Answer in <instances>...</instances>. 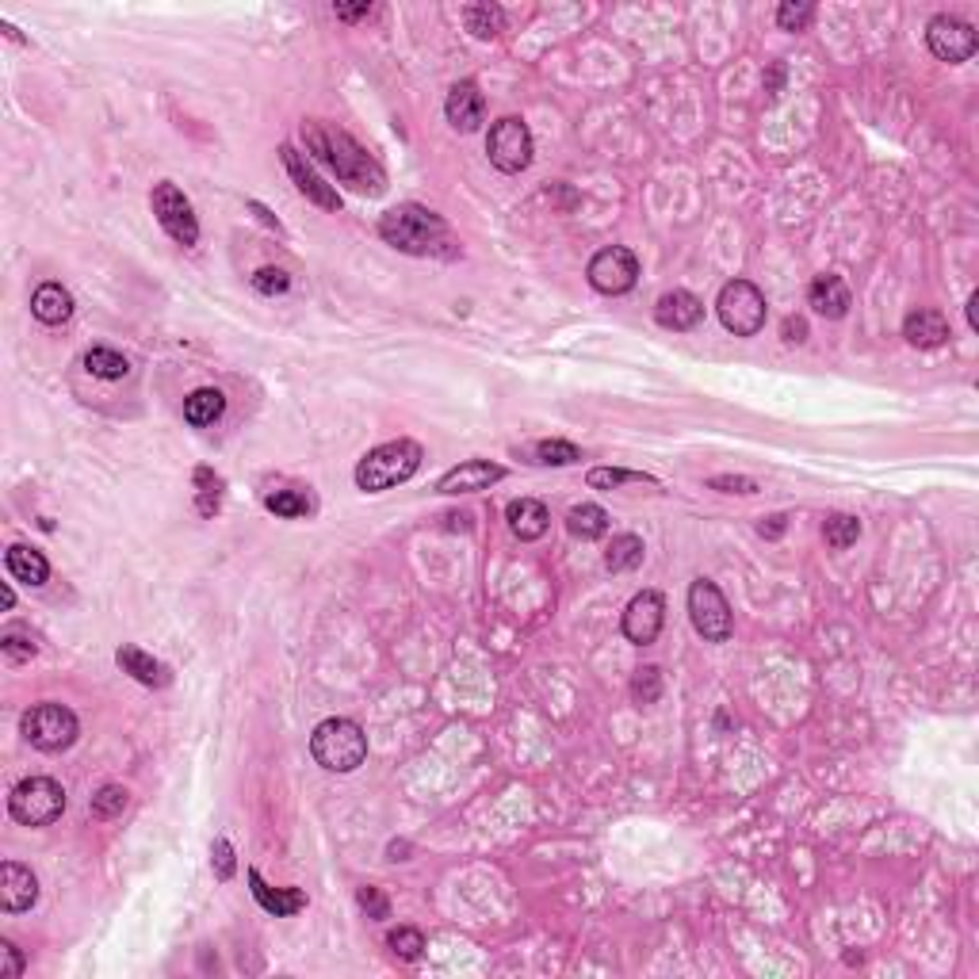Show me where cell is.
Here are the masks:
<instances>
[{
  "instance_id": "obj_15",
  "label": "cell",
  "mask_w": 979,
  "mask_h": 979,
  "mask_svg": "<svg viewBox=\"0 0 979 979\" xmlns=\"http://www.w3.org/2000/svg\"><path fill=\"white\" fill-rule=\"evenodd\" d=\"M505 479V467L501 463H490V459H467L452 471H444L436 490L440 494H479V490H490L494 482Z\"/></svg>"
},
{
  "instance_id": "obj_41",
  "label": "cell",
  "mask_w": 979,
  "mask_h": 979,
  "mask_svg": "<svg viewBox=\"0 0 979 979\" xmlns=\"http://www.w3.org/2000/svg\"><path fill=\"white\" fill-rule=\"evenodd\" d=\"M0 651H4V658H8V662H31L39 647H35L27 635H20V631H8V635L0 639Z\"/></svg>"
},
{
  "instance_id": "obj_44",
  "label": "cell",
  "mask_w": 979,
  "mask_h": 979,
  "mask_svg": "<svg viewBox=\"0 0 979 979\" xmlns=\"http://www.w3.org/2000/svg\"><path fill=\"white\" fill-rule=\"evenodd\" d=\"M23 968H27V960H23L20 949L12 941H0V979H20Z\"/></svg>"
},
{
  "instance_id": "obj_5",
  "label": "cell",
  "mask_w": 979,
  "mask_h": 979,
  "mask_svg": "<svg viewBox=\"0 0 979 979\" xmlns=\"http://www.w3.org/2000/svg\"><path fill=\"white\" fill-rule=\"evenodd\" d=\"M8 811L23 827H50L66 811V788L58 781H50V777H27V781L12 788Z\"/></svg>"
},
{
  "instance_id": "obj_51",
  "label": "cell",
  "mask_w": 979,
  "mask_h": 979,
  "mask_svg": "<svg viewBox=\"0 0 979 979\" xmlns=\"http://www.w3.org/2000/svg\"><path fill=\"white\" fill-rule=\"evenodd\" d=\"M968 326L979 329V295H972V299H968Z\"/></svg>"
},
{
  "instance_id": "obj_40",
  "label": "cell",
  "mask_w": 979,
  "mask_h": 979,
  "mask_svg": "<svg viewBox=\"0 0 979 979\" xmlns=\"http://www.w3.org/2000/svg\"><path fill=\"white\" fill-rule=\"evenodd\" d=\"M811 12H815V8H811L807 0H800V4H796V0H784L781 8H777V27H781V31H804L807 20H811Z\"/></svg>"
},
{
  "instance_id": "obj_29",
  "label": "cell",
  "mask_w": 979,
  "mask_h": 979,
  "mask_svg": "<svg viewBox=\"0 0 979 979\" xmlns=\"http://www.w3.org/2000/svg\"><path fill=\"white\" fill-rule=\"evenodd\" d=\"M463 20H467V31L475 39H498L501 31H505V12H501L498 4H467Z\"/></svg>"
},
{
  "instance_id": "obj_8",
  "label": "cell",
  "mask_w": 979,
  "mask_h": 979,
  "mask_svg": "<svg viewBox=\"0 0 979 979\" xmlns=\"http://www.w3.org/2000/svg\"><path fill=\"white\" fill-rule=\"evenodd\" d=\"M689 620H693L697 635H704L708 643H727L731 631H735L727 597H723L716 582H708V578H697V582L689 586Z\"/></svg>"
},
{
  "instance_id": "obj_3",
  "label": "cell",
  "mask_w": 979,
  "mask_h": 979,
  "mask_svg": "<svg viewBox=\"0 0 979 979\" xmlns=\"http://www.w3.org/2000/svg\"><path fill=\"white\" fill-rule=\"evenodd\" d=\"M421 444L417 440H387L379 448H371L368 456L356 463V486L364 494H379L391 490L398 482H410L421 471Z\"/></svg>"
},
{
  "instance_id": "obj_19",
  "label": "cell",
  "mask_w": 979,
  "mask_h": 979,
  "mask_svg": "<svg viewBox=\"0 0 979 979\" xmlns=\"http://www.w3.org/2000/svg\"><path fill=\"white\" fill-rule=\"evenodd\" d=\"M807 303L815 314H823L830 322H838V318H846L853 299H849V287L838 276H819V280L807 287Z\"/></svg>"
},
{
  "instance_id": "obj_4",
  "label": "cell",
  "mask_w": 979,
  "mask_h": 979,
  "mask_svg": "<svg viewBox=\"0 0 979 979\" xmlns=\"http://www.w3.org/2000/svg\"><path fill=\"white\" fill-rule=\"evenodd\" d=\"M310 754L329 773H352L368 758V735L352 719H322L310 735Z\"/></svg>"
},
{
  "instance_id": "obj_42",
  "label": "cell",
  "mask_w": 979,
  "mask_h": 979,
  "mask_svg": "<svg viewBox=\"0 0 979 979\" xmlns=\"http://www.w3.org/2000/svg\"><path fill=\"white\" fill-rule=\"evenodd\" d=\"M211 869H215L218 880H230V876H234V869H238L234 846H230L226 838H215V846H211Z\"/></svg>"
},
{
  "instance_id": "obj_43",
  "label": "cell",
  "mask_w": 979,
  "mask_h": 979,
  "mask_svg": "<svg viewBox=\"0 0 979 979\" xmlns=\"http://www.w3.org/2000/svg\"><path fill=\"white\" fill-rule=\"evenodd\" d=\"M253 287H257L261 295H283V291L291 287V276H287L283 268H261V272L253 276Z\"/></svg>"
},
{
  "instance_id": "obj_9",
  "label": "cell",
  "mask_w": 979,
  "mask_h": 979,
  "mask_svg": "<svg viewBox=\"0 0 979 979\" xmlns=\"http://www.w3.org/2000/svg\"><path fill=\"white\" fill-rule=\"evenodd\" d=\"M486 153L494 161V169L501 173H524L532 165V131L528 123L517 119V115H505L490 127V138H486Z\"/></svg>"
},
{
  "instance_id": "obj_7",
  "label": "cell",
  "mask_w": 979,
  "mask_h": 979,
  "mask_svg": "<svg viewBox=\"0 0 979 979\" xmlns=\"http://www.w3.org/2000/svg\"><path fill=\"white\" fill-rule=\"evenodd\" d=\"M77 731L81 723L77 716L69 712L66 704H35L27 716H23V739L31 742L35 750H46V754H58V750H69L77 742Z\"/></svg>"
},
{
  "instance_id": "obj_24",
  "label": "cell",
  "mask_w": 979,
  "mask_h": 979,
  "mask_svg": "<svg viewBox=\"0 0 979 979\" xmlns=\"http://www.w3.org/2000/svg\"><path fill=\"white\" fill-rule=\"evenodd\" d=\"M249 888H253V895H257V903H261L264 911L276 914V918L306 907V895L299 888H272V884H264V876L257 869H249Z\"/></svg>"
},
{
  "instance_id": "obj_13",
  "label": "cell",
  "mask_w": 979,
  "mask_h": 979,
  "mask_svg": "<svg viewBox=\"0 0 979 979\" xmlns=\"http://www.w3.org/2000/svg\"><path fill=\"white\" fill-rule=\"evenodd\" d=\"M662 624H666V601H662V593L658 589H643V593H635L628 601L620 628H624V635H628L631 643L651 647L654 639L662 635Z\"/></svg>"
},
{
  "instance_id": "obj_50",
  "label": "cell",
  "mask_w": 979,
  "mask_h": 979,
  "mask_svg": "<svg viewBox=\"0 0 979 979\" xmlns=\"http://www.w3.org/2000/svg\"><path fill=\"white\" fill-rule=\"evenodd\" d=\"M249 211H253V215H257V218H261V222H264V226H272V230H280V222H276V218H272V215H268V211H264V207H261V203H249Z\"/></svg>"
},
{
  "instance_id": "obj_37",
  "label": "cell",
  "mask_w": 979,
  "mask_h": 979,
  "mask_svg": "<svg viewBox=\"0 0 979 979\" xmlns=\"http://www.w3.org/2000/svg\"><path fill=\"white\" fill-rule=\"evenodd\" d=\"M123 807H127V788H119V784H104L92 796V815L96 819H115V815H123Z\"/></svg>"
},
{
  "instance_id": "obj_14",
  "label": "cell",
  "mask_w": 979,
  "mask_h": 979,
  "mask_svg": "<svg viewBox=\"0 0 979 979\" xmlns=\"http://www.w3.org/2000/svg\"><path fill=\"white\" fill-rule=\"evenodd\" d=\"M280 161H283V169H287V176H291V184H295L310 203H318L322 211H341L337 188L318 176V169L306 161V153H299L295 146H280Z\"/></svg>"
},
{
  "instance_id": "obj_23",
  "label": "cell",
  "mask_w": 979,
  "mask_h": 979,
  "mask_svg": "<svg viewBox=\"0 0 979 979\" xmlns=\"http://www.w3.org/2000/svg\"><path fill=\"white\" fill-rule=\"evenodd\" d=\"M31 314L43 322V326H62L73 314V295H69L62 283H39L35 295H31Z\"/></svg>"
},
{
  "instance_id": "obj_11",
  "label": "cell",
  "mask_w": 979,
  "mask_h": 979,
  "mask_svg": "<svg viewBox=\"0 0 979 979\" xmlns=\"http://www.w3.org/2000/svg\"><path fill=\"white\" fill-rule=\"evenodd\" d=\"M586 276L601 295H628L631 287L639 283V261L624 245H609V249H601L589 261Z\"/></svg>"
},
{
  "instance_id": "obj_28",
  "label": "cell",
  "mask_w": 979,
  "mask_h": 979,
  "mask_svg": "<svg viewBox=\"0 0 979 979\" xmlns=\"http://www.w3.org/2000/svg\"><path fill=\"white\" fill-rule=\"evenodd\" d=\"M643 555H647L643 540L624 532V536H612L609 551H605V566H609L612 574H624V570H635V566L643 563Z\"/></svg>"
},
{
  "instance_id": "obj_32",
  "label": "cell",
  "mask_w": 979,
  "mask_h": 979,
  "mask_svg": "<svg viewBox=\"0 0 979 979\" xmlns=\"http://www.w3.org/2000/svg\"><path fill=\"white\" fill-rule=\"evenodd\" d=\"M196 486H199L196 509L203 513V517H215L218 505H222V479H218L211 467H199V471H196Z\"/></svg>"
},
{
  "instance_id": "obj_38",
  "label": "cell",
  "mask_w": 979,
  "mask_h": 979,
  "mask_svg": "<svg viewBox=\"0 0 979 979\" xmlns=\"http://www.w3.org/2000/svg\"><path fill=\"white\" fill-rule=\"evenodd\" d=\"M387 945H391L394 957L417 960L421 957V949H425V937H421V930H414V926H398V930L387 934Z\"/></svg>"
},
{
  "instance_id": "obj_10",
  "label": "cell",
  "mask_w": 979,
  "mask_h": 979,
  "mask_svg": "<svg viewBox=\"0 0 979 979\" xmlns=\"http://www.w3.org/2000/svg\"><path fill=\"white\" fill-rule=\"evenodd\" d=\"M150 203H153V215H157V222H161V230H165L176 245H196V241H199L196 211H192L188 196H184L176 184L161 180V184L153 188Z\"/></svg>"
},
{
  "instance_id": "obj_1",
  "label": "cell",
  "mask_w": 979,
  "mask_h": 979,
  "mask_svg": "<svg viewBox=\"0 0 979 979\" xmlns=\"http://www.w3.org/2000/svg\"><path fill=\"white\" fill-rule=\"evenodd\" d=\"M303 142H306V150L314 153L322 165H329L333 176H337L341 184H349L352 192H360V196H383V192H387V173H383V165H379V161H375L349 131L329 127V123H322V119H306Z\"/></svg>"
},
{
  "instance_id": "obj_20",
  "label": "cell",
  "mask_w": 979,
  "mask_h": 979,
  "mask_svg": "<svg viewBox=\"0 0 979 979\" xmlns=\"http://www.w3.org/2000/svg\"><path fill=\"white\" fill-rule=\"evenodd\" d=\"M505 521H509V528H513V536H521V540H540L547 528H551V513H547L544 501L517 498V501H509Z\"/></svg>"
},
{
  "instance_id": "obj_17",
  "label": "cell",
  "mask_w": 979,
  "mask_h": 979,
  "mask_svg": "<svg viewBox=\"0 0 979 979\" xmlns=\"http://www.w3.org/2000/svg\"><path fill=\"white\" fill-rule=\"evenodd\" d=\"M700 318H704V303H700L693 291H666L658 303H654V322L662 329H674V333H685V329L700 326Z\"/></svg>"
},
{
  "instance_id": "obj_35",
  "label": "cell",
  "mask_w": 979,
  "mask_h": 979,
  "mask_svg": "<svg viewBox=\"0 0 979 979\" xmlns=\"http://www.w3.org/2000/svg\"><path fill=\"white\" fill-rule=\"evenodd\" d=\"M631 697L635 704H654L662 697V670L658 666H639L631 677Z\"/></svg>"
},
{
  "instance_id": "obj_31",
  "label": "cell",
  "mask_w": 979,
  "mask_h": 979,
  "mask_svg": "<svg viewBox=\"0 0 979 979\" xmlns=\"http://www.w3.org/2000/svg\"><path fill=\"white\" fill-rule=\"evenodd\" d=\"M823 536H827V544L834 551H846V547L857 544V536H861V521L857 517H849V513H830L827 524H823Z\"/></svg>"
},
{
  "instance_id": "obj_47",
  "label": "cell",
  "mask_w": 979,
  "mask_h": 979,
  "mask_svg": "<svg viewBox=\"0 0 979 979\" xmlns=\"http://www.w3.org/2000/svg\"><path fill=\"white\" fill-rule=\"evenodd\" d=\"M784 528H788V517H784V513H773V517H762V524H758V532H762L765 540H777V536H781Z\"/></svg>"
},
{
  "instance_id": "obj_12",
  "label": "cell",
  "mask_w": 979,
  "mask_h": 979,
  "mask_svg": "<svg viewBox=\"0 0 979 979\" xmlns=\"http://www.w3.org/2000/svg\"><path fill=\"white\" fill-rule=\"evenodd\" d=\"M926 43L934 50V58L957 66V62H968L979 50V35L957 16H934L930 27H926Z\"/></svg>"
},
{
  "instance_id": "obj_36",
  "label": "cell",
  "mask_w": 979,
  "mask_h": 979,
  "mask_svg": "<svg viewBox=\"0 0 979 979\" xmlns=\"http://www.w3.org/2000/svg\"><path fill=\"white\" fill-rule=\"evenodd\" d=\"M264 505L276 513V517H306L310 513V498L299 494V490H276V494H268Z\"/></svg>"
},
{
  "instance_id": "obj_52",
  "label": "cell",
  "mask_w": 979,
  "mask_h": 979,
  "mask_svg": "<svg viewBox=\"0 0 979 979\" xmlns=\"http://www.w3.org/2000/svg\"><path fill=\"white\" fill-rule=\"evenodd\" d=\"M387 853H391V861H406L410 846H406V842H391V849H387Z\"/></svg>"
},
{
  "instance_id": "obj_27",
  "label": "cell",
  "mask_w": 979,
  "mask_h": 979,
  "mask_svg": "<svg viewBox=\"0 0 979 979\" xmlns=\"http://www.w3.org/2000/svg\"><path fill=\"white\" fill-rule=\"evenodd\" d=\"M566 528L574 536H582V540H601L609 532V513L601 505H574L566 513Z\"/></svg>"
},
{
  "instance_id": "obj_49",
  "label": "cell",
  "mask_w": 979,
  "mask_h": 979,
  "mask_svg": "<svg viewBox=\"0 0 979 979\" xmlns=\"http://www.w3.org/2000/svg\"><path fill=\"white\" fill-rule=\"evenodd\" d=\"M781 81H784V66H773L769 73H765V92H773V96H777Z\"/></svg>"
},
{
  "instance_id": "obj_48",
  "label": "cell",
  "mask_w": 979,
  "mask_h": 979,
  "mask_svg": "<svg viewBox=\"0 0 979 979\" xmlns=\"http://www.w3.org/2000/svg\"><path fill=\"white\" fill-rule=\"evenodd\" d=\"M333 12H337V20H360L371 12V4H337Z\"/></svg>"
},
{
  "instance_id": "obj_33",
  "label": "cell",
  "mask_w": 979,
  "mask_h": 979,
  "mask_svg": "<svg viewBox=\"0 0 979 979\" xmlns=\"http://www.w3.org/2000/svg\"><path fill=\"white\" fill-rule=\"evenodd\" d=\"M586 482L593 490H616V486H628V482H654L643 471H624V467H593L586 475Z\"/></svg>"
},
{
  "instance_id": "obj_2",
  "label": "cell",
  "mask_w": 979,
  "mask_h": 979,
  "mask_svg": "<svg viewBox=\"0 0 979 979\" xmlns=\"http://www.w3.org/2000/svg\"><path fill=\"white\" fill-rule=\"evenodd\" d=\"M379 238L394 245L398 253H410V257H456V249H452L456 241L448 234V222L421 203L391 207L379 218Z\"/></svg>"
},
{
  "instance_id": "obj_46",
  "label": "cell",
  "mask_w": 979,
  "mask_h": 979,
  "mask_svg": "<svg viewBox=\"0 0 979 979\" xmlns=\"http://www.w3.org/2000/svg\"><path fill=\"white\" fill-rule=\"evenodd\" d=\"M781 333H784V341H788V345H804V341H807V322L792 314V318H784Z\"/></svg>"
},
{
  "instance_id": "obj_30",
  "label": "cell",
  "mask_w": 979,
  "mask_h": 979,
  "mask_svg": "<svg viewBox=\"0 0 979 979\" xmlns=\"http://www.w3.org/2000/svg\"><path fill=\"white\" fill-rule=\"evenodd\" d=\"M85 368L96 375V379H123L127 371H131V360L123 356V352L115 349H104V345H96V349L85 352Z\"/></svg>"
},
{
  "instance_id": "obj_26",
  "label": "cell",
  "mask_w": 979,
  "mask_h": 979,
  "mask_svg": "<svg viewBox=\"0 0 979 979\" xmlns=\"http://www.w3.org/2000/svg\"><path fill=\"white\" fill-rule=\"evenodd\" d=\"M222 410H226V398L215 387H203V391H192L184 398V421L196 425V429L215 425L218 417H222Z\"/></svg>"
},
{
  "instance_id": "obj_39",
  "label": "cell",
  "mask_w": 979,
  "mask_h": 979,
  "mask_svg": "<svg viewBox=\"0 0 979 979\" xmlns=\"http://www.w3.org/2000/svg\"><path fill=\"white\" fill-rule=\"evenodd\" d=\"M356 903H360V911L368 914L371 922H383V918H391V899L383 895V888H375V884H364V888H356Z\"/></svg>"
},
{
  "instance_id": "obj_22",
  "label": "cell",
  "mask_w": 979,
  "mask_h": 979,
  "mask_svg": "<svg viewBox=\"0 0 979 979\" xmlns=\"http://www.w3.org/2000/svg\"><path fill=\"white\" fill-rule=\"evenodd\" d=\"M903 337L914 349H941L949 341V322L937 310H911L903 322Z\"/></svg>"
},
{
  "instance_id": "obj_21",
  "label": "cell",
  "mask_w": 979,
  "mask_h": 979,
  "mask_svg": "<svg viewBox=\"0 0 979 979\" xmlns=\"http://www.w3.org/2000/svg\"><path fill=\"white\" fill-rule=\"evenodd\" d=\"M115 662L123 666V674H131L134 681H142V685H150V689H165L173 677H169V666H161L153 654H146L142 647H131V643H123L119 651H115Z\"/></svg>"
},
{
  "instance_id": "obj_6",
  "label": "cell",
  "mask_w": 979,
  "mask_h": 979,
  "mask_svg": "<svg viewBox=\"0 0 979 979\" xmlns=\"http://www.w3.org/2000/svg\"><path fill=\"white\" fill-rule=\"evenodd\" d=\"M716 310H719V322L731 329L735 337H754V333H762L765 314H769L765 295L750 280L723 283V291H719V299H716Z\"/></svg>"
},
{
  "instance_id": "obj_16",
  "label": "cell",
  "mask_w": 979,
  "mask_h": 979,
  "mask_svg": "<svg viewBox=\"0 0 979 979\" xmlns=\"http://www.w3.org/2000/svg\"><path fill=\"white\" fill-rule=\"evenodd\" d=\"M39 899V880L35 872L20 865V861H4L0 865V911L4 914H20L31 911Z\"/></svg>"
},
{
  "instance_id": "obj_25",
  "label": "cell",
  "mask_w": 979,
  "mask_h": 979,
  "mask_svg": "<svg viewBox=\"0 0 979 979\" xmlns=\"http://www.w3.org/2000/svg\"><path fill=\"white\" fill-rule=\"evenodd\" d=\"M4 566H8V574L23 582V586H43L46 578H50V563H46L43 551H35V547H8V555H4Z\"/></svg>"
},
{
  "instance_id": "obj_18",
  "label": "cell",
  "mask_w": 979,
  "mask_h": 979,
  "mask_svg": "<svg viewBox=\"0 0 979 979\" xmlns=\"http://www.w3.org/2000/svg\"><path fill=\"white\" fill-rule=\"evenodd\" d=\"M444 111H448V123H452L456 131H463V134L479 131L482 119H486V100H482L479 85H475V81H459V85H452Z\"/></svg>"
},
{
  "instance_id": "obj_45",
  "label": "cell",
  "mask_w": 979,
  "mask_h": 979,
  "mask_svg": "<svg viewBox=\"0 0 979 979\" xmlns=\"http://www.w3.org/2000/svg\"><path fill=\"white\" fill-rule=\"evenodd\" d=\"M712 490H723V494H754L758 490V482L754 479H742V475H716V479H708Z\"/></svg>"
},
{
  "instance_id": "obj_53",
  "label": "cell",
  "mask_w": 979,
  "mask_h": 979,
  "mask_svg": "<svg viewBox=\"0 0 979 979\" xmlns=\"http://www.w3.org/2000/svg\"><path fill=\"white\" fill-rule=\"evenodd\" d=\"M16 605V593H12V586H4L0 589V609H12Z\"/></svg>"
},
{
  "instance_id": "obj_34",
  "label": "cell",
  "mask_w": 979,
  "mask_h": 979,
  "mask_svg": "<svg viewBox=\"0 0 979 979\" xmlns=\"http://www.w3.org/2000/svg\"><path fill=\"white\" fill-rule=\"evenodd\" d=\"M578 459H582V452L570 440H540L536 444V463H544V467H570Z\"/></svg>"
}]
</instances>
